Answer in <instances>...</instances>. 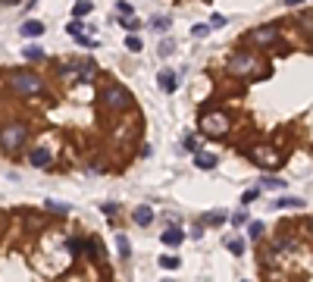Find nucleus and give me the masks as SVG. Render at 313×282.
I'll return each instance as SVG.
<instances>
[{
  "label": "nucleus",
  "instance_id": "0eeeda50",
  "mask_svg": "<svg viewBox=\"0 0 313 282\" xmlns=\"http://www.w3.org/2000/svg\"><path fill=\"white\" fill-rule=\"evenodd\" d=\"M275 35H279V28H275V25H263V28H257V32H254L251 38H254L257 44H269Z\"/></svg>",
  "mask_w": 313,
  "mask_h": 282
},
{
  "label": "nucleus",
  "instance_id": "412c9836",
  "mask_svg": "<svg viewBox=\"0 0 313 282\" xmlns=\"http://www.w3.org/2000/svg\"><path fill=\"white\" fill-rule=\"evenodd\" d=\"M169 25H172V22H169V16H160V19H154V28H157V32H166Z\"/></svg>",
  "mask_w": 313,
  "mask_h": 282
},
{
  "label": "nucleus",
  "instance_id": "473e14b6",
  "mask_svg": "<svg viewBox=\"0 0 313 282\" xmlns=\"http://www.w3.org/2000/svg\"><path fill=\"white\" fill-rule=\"evenodd\" d=\"M166 282H172V279H166Z\"/></svg>",
  "mask_w": 313,
  "mask_h": 282
},
{
  "label": "nucleus",
  "instance_id": "423d86ee",
  "mask_svg": "<svg viewBox=\"0 0 313 282\" xmlns=\"http://www.w3.org/2000/svg\"><path fill=\"white\" fill-rule=\"evenodd\" d=\"M254 66H257V63L251 60V56H248V53H238V56H235V60H232V72H241V75H248V72H251Z\"/></svg>",
  "mask_w": 313,
  "mask_h": 282
},
{
  "label": "nucleus",
  "instance_id": "bb28decb",
  "mask_svg": "<svg viewBox=\"0 0 313 282\" xmlns=\"http://www.w3.org/2000/svg\"><path fill=\"white\" fill-rule=\"evenodd\" d=\"M185 147H188V150H194V154H197V138H194V135H185Z\"/></svg>",
  "mask_w": 313,
  "mask_h": 282
},
{
  "label": "nucleus",
  "instance_id": "6ab92c4d",
  "mask_svg": "<svg viewBox=\"0 0 313 282\" xmlns=\"http://www.w3.org/2000/svg\"><path fill=\"white\" fill-rule=\"evenodd\" d=\"M22 53H25V60H41V56H44V50H41V47H25Z\"/></svg>",
  "mask_w": 313,
  "mask_h": 282
},
{
  "label": "nucleus",
  "instance_id": "2f4dec72",
  "mask_svg": "<svg viewBox=\"0 0 313 282\" xmlns=\"http://www.w3.org/2000/svg\"><path fill=\"white\" fill-rule=\"evenodd\" d=\"M0 232H4V223H0Z\"/></svg>",
  "mask_w": 313,
  "mask_h": 282
},
{
  "label": "nucleus",
  "instance_id": "4be33fe9",
  "mask_svg": "<svg viewBox=\"0 0 313 282\" xmlns=\"http://www.w3.org/2000/svg\"><path fill=\"white\" fill-rule=\"evenodd\" d=\"M229 251H232V254H245V241H241V238H232V241H229Z\"/></svg>",
  "mask_w": 313,
  "mask_h": 282
},
{
  "label": "nucleus",
  "instance_id": "c756f323",
  "mask_svg": "<svg viewBox=\"0 0 313 282\" xmlns=\"http://www.w3.org/2000/svg\"><path fill=\"white\" fill-rule=\"evenodd\" d=\"M0 4H19V0H0Z\"/></svg>",
  "mask_w": 313,
  "mask_h": 282
},
{
  "label": "nucleus",
  "instance_id": "dca6fc26",
  "mask_svg": "<svg viewBox=\"0 0 313 282\" xmlns=\"http://www.w3.org/2000/svg\"><path fill=\"white\" fill-rule=\"evenodd\" d=\"M204 223L219 226V223H226V213H223V210H213V213H207V216H204Z\"/></svg>",
  "mask_w": 313,
  "mask_h": 282
},
{
  "label": "nucleus",
  "instance_id": "aec40b11",
  "mask_svg": "<svg viewBox=\"0 0 313 282\" xmlns=\"http://www.w3.org/2000/svg\"><path fill=\"white\" fill-rule=\"evenodd\" d=\"M226 22H229V19H226V16H219V13H213V16H210V28H223Z\"/></svg>",
  "mask_w": 313,
  "mask_h": 282
},
{
  "label": "nucleus",
  "instance_id": "f03ea898",
  "mask_svg": "<svg viewBox=\"0 0 313 282\" xmlns=\"http://www.w3.org/2000/svg\"><path fill=\"white\" fill-rule=\"evenodd\" d=\"M25 138H28V129L22 122H13V126H7L0 132V147L4 150H19L25 144Z\"/></svg>",
  "mask_w": 313,
  "mask_h": 282
},
{
  "label": "nucleus",
  "instance_id": "f3484780",
  "mask_svg": "<svg viewBox=\"0 0 313 282\" xmlns=\"http://www.w3.org/2000/svg\"><path fill=\"white\" fill-rule=\"evenodd\" d=\"M275 207H304V201H301V198H279V201H275Z\"/></svg>",
  "mask_w": 313,
  "mask_h": 282
},
{
  "label": "nucleus",
  "instance_id": "20e7f679",
  "mask_svg": "<svg viewBox=\"0 0 313 282\" xmlns=\"http://www.w3.org/2000/svg\"><path fill=\"white\" fill-rule=\"evenodd\" d=\"M200 132L213 135V138H223L229 132V119L226 116H200Z\"/></svg>",
  "mask_w": 313,
  "mask_h": 282
},
{
  "label": "nucleus",
  "instance_id": "9d476101",
  "mask_svg": "<svg viewBox=\"0 0 313 282\" xmlns=\"http://www.w3.org/2000/svg\"><path fill=\"white\" fill-rule=\"evenodd\" d=\"M157 82H160V88H163V91H166V94H172V91H176V75H172L169 69H163Z\"/></svg>",
  "mask_w": 313,
  "mask_h": 282
},
{
  "label": "nucleus",
  "instance_id": "c85d7f7f",
  "mask_svg": "<svg viewBox=\"0 0 313 282\" xmlns=\"http://www.w3.org/2000/svg\"><path fill=\"white\" fill-rule=\"evenodd\" d=\"M285 4H288V7H298V4H304V0H285Z\"/></svg>",
  "mask_w": 313,
  "mask_h": 282
},
{
  "label": "nucleus",
  "instance_id": "cd10ccee",
  "mask_svg": "<svg viewBox=\"0 0 313 282\" xmlns=\"http://www.w3.org/2000/svg\"><path fill=\"white\" fill-rule=\"evenodd\" d=\"M122 25H125L128 32H132V28H138V19H132V16H128V19H122Z\"/></svg>",
  "mask_w": 313,
  "mask_h": 282
},
{
  "label": "nucleus",
  "instance_id": "39448f33",
  "mask_svg": "<svg viewBox=\"0 0 313 282\" xmlns=\"http://www.w3.org/2000/svg\"><path fill=\"white\" fill-rule=\"evenodd\" d=\"M28 160H31V166H41V169H47L53 157H50V150H47V147H34L31 154H28Z\"/></svg>",
  "mask_w": 313,
  "mask_h": 282
},
{
  "label": "nucleus",
  "instance_id": "ddd939ff",
  "mask_svg": "<svg viewBox=\"0 0 313 282\" xmlns=\"http://www.w3.org/2000/svg\"><path fill=\"white\" fill-rule=\"evenodd\" d=\"M88 13H91V0H79L76 10H72V16H76V19H85Z\"/></svg>",
  "mask_w": 313,
  "mask_h": 282
},
{
  "label": "nucleus",
  "instance_id": "b1692460",
  "mask_svg": "<svg viewBox=\"0 0 313 282\" xmlns=\"http://www.w3.org/2000/svg\"><path fill=\"white\" fill-rule=\"evenodd\" d=\"M229 223L238 229V226H245V223H248V213H235V216H229Z\"/></svg>",
  "mask_w": 313,
  "mask_h": 282
},
{
  "label": "nucleus",
  "instance_id": "6e6552de",
  "mask_svg": "<svg viewBox=\"0 0 313 282\" xmlns=\"http://www.w3.org/2000/svg\"><path fill=\"white\" fill-rule=\"evenodd\" d=\"M138 226H151L154 223V210H151V207H147V204H141V207H135V216H132Z\"/></svg>",
  "mask_w": 313,
  "mask_h": 282
},
{
  "label": "nucleus",
  "instance_id": "4468645a",
  "mask_svg": "<svg viewBox=\"0 0 313 282\" xmlns=\"http://www.w3.org/2000/svg\"><path fill=\"white\" fill-rule=\"evenodd\" d=\"M44 207H47V210H50V213H69V210H72V207H69V204H60V201H47Z\"/></svg>",
  "mask_w": 313,
  "mask_h": 282
},
{
  "label": "nucleus",
  "instance_id": "7c9ffc66",
  "mask_svg": "<svg viewBox=\"0 0 313 282\" xmlns=\"http://www.w3.org/2000/svg\"><path fill=\"white\" fill-rule=\"evenodd\" d=\"M307 229H310V232H313V220H310V223H307Z\"/></svg>",
  "mask_w": 313,
  "mask_h": 282
},
{
  "label": "nucleus",
  "instance_id": "a211bd4d",
  "mask_svg": "<svg viewBox=\"0 0 313 282\" xmlns=\"http://www.w3.org/2000/svg\"><path fill=\"white\" fill-rule=\"evenodd\" d=\"M160 267L163 270H179V257H160Z\"/></svg>",
  "mask_w": 313,
  "mask_h": 282
},
{
  "label": "nucleus",
  "instance_id": "a878e982",
  "mask_svg": "<svg viewBox=\"0 0 313 282\" xmlns=\"http://www.w3.org/2000/svg\"><path fill=\"white\" fill-rule=\"evenodd\" d=\"M263 188H285L282 179H263Z\"/></svg>",
  "mask_w": 313,
  "mask_h": 282
},
{
  "label": "nucleus",
  "instance_id": "2eb2a0df",
  "mask_svg": "<svg viewBox=\"0 0 313 282\" xmlns=\"http://www.w3.org/2000/svg\"><path fill=\"white\" fill-rule=\"evenodd\" d=\"M116 248H119V257H128V254H132V244H128V238H125V235H119V238H116Z\"/></svg>",
  "mask_w": 313,
  "mask_h": 282
},
{
  "label": "nucleus",
  "instance_id": "1a4fd4ad",
  "mask_svg": "<svg viewBox=\"0 0 313 282\" xmlns=\"http://www.w3.org/2000/svg\"><path fill=\"white\" fill-rule=\"evenodd\" d=\"M25 38H41L44 35V22H34V19H28V22H22V28H19Z\"/></svg>",
  "mask_w": 313,
  "mask_h": 282
},
{
  "label": "nucleus",
  "instance_id": "5701e85b",
  "mask_svg": "<svg viewBox=\"0 0 313 282\" xmlns=\"http://www.w3.org/2000/svg\"><path fill=\"white\" fill-rule=\"evenodd\" d=\"M125 47H128V50H141V41H138V35H128V38H125Z\"/></svg>",
  "mask_w": 313,
  "mask_h": 282
},
{
  "label": "nucleus",
  "instance_id": "f257e3e1",
  "mask_svg": "<svg viewBox=\"0 0 313 282\" xmlns=\"http://www.w3.org/2000/svg\"><path fill=\"white\" fill-rule=\"evenodd\" d=\"M10 88H13L16 94H22V98H31V94H38L44 85H41V79H38L34 72L19 69V72H10Z\"/></svg>",
  "mask_w": 313,
  "mask_h": 282
},
{
  "label": "nucleus",
  "instance_id": "f8f14e48",
  "mask_svg": "<svg viewBox=\"0 0 313 282\" xmlns=\"http://www.w3.org/2000/svg\"><path fill=\"white\" fill-rule=\"evenodd\" d=\"M160 241L169 244V248H176V244H182V232H179V229H166V232L160 235Z\"/></svg>",
  "mask_w": 313,
  "mask_h": 282
},
{
  "label": "nucleus",
  "instance_id": "9b49d317",
  "mask_svg": "<svg viewBox=\"0 0 313 282\" xmlns=\"http://www.w3.org/2000/svg\"><path fill=\"white\" fill-rule=\"evenodd\" d=\"M194 163H197L200 169H213V166H216V157H213V154H204V150H197V154H194Z\"/></svg>",
  "mask_w": 313,
  "mask_h": 282
},
{
  "label": "nucleus",
  "instance_id": "393cba45",
  "mask_svg": "<svg viewBox=\"0 0 313 282\" xmlns=\"http://www.w3.org/2000/svg\"><path fill=\"white\" fill-rule=\"evenodd\" d=\"M263 235V223H251V238H260Z\"/></svg>",
  "mask_w": 313,
  "mask_h": 282
},
{
  "label": "nucleus",
  "instance_id": "7ed1b4c3",
  "mask_svg": "<svg viewBox=\"0 0 313 282\" xmlns=\"http://www.w3.org/2000/svg\"><path fill=\"white\" fill-rule=\"evenodd\" d=\"M103 104L110 110H132V94H128L122 85H110L103 91Z\"/></svg>",
  "mask_w": 313,
  "mask_h": 282
}]
</instances>
